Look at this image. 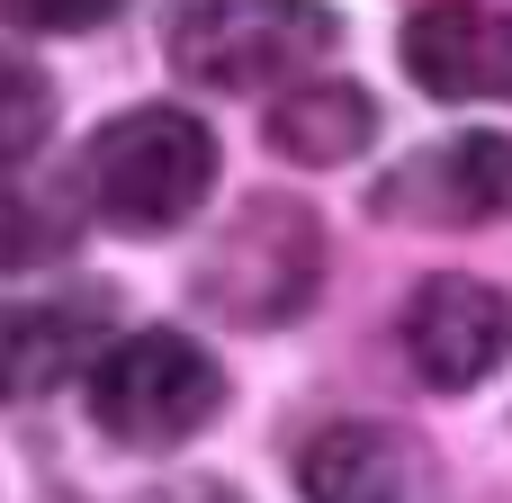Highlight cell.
I'll list each match as a JSON object with an SVG mask.
<instances>
[{
	"label": "cell",
	"mask_w": 512,
	"mask_h": 503,
	"mask_svg": "<svg viewBox=\"0 0 512 503\" xmlns=\"http://www.w3.org/2000/svg\"><path fill=\"white\" fill-rule=\"evenodd\" d=\"M270 153L279 162H306V171H333V162H351V153H369L378 144V99L369 90H351V81H306V90H288V99H270Z\"/></svg>",
	"instance_id": "obj_10"
},
{
	"label": "cell",
	"mask_w": 512,
	"mask_h": 503,
	"mask_svg": "<svg viewBox=\"0 0 512 503\" xmlns=\"http://www.w3.org/2000/svg\"><path fill=\"white\" fill-rule=\"evenodd\" d=\"M45 135H54V81L0 45V171H18Z\"/></svg>",
	"instance_id": "obj_11"
},
{
	"label": "cell",
	"mask_w": 512,
	"mask_h": 503,
	"mask_svg": "<svg viewBox=\"0 0 512 503\" xmlns=\"http://www.w3.org/2000/svg\"><path fill=\"white\" fill-rule=\"evenodd\" d=\"M405 333V360L432 396H477L495 369L512 360V297L495 279H468V270H441L405 297L396 315Z\"/></svg>",
	"instance_id": "obj_5"
},
{
	"label": "cell",
	"mask_w": 512,
	"mask_h": 503,
	"mask_svg": "<svg viewBox=\"0 0 512 503\" xmlns=\"http://www.w3.org/2000/svg\"><path fill=\"white\" fill-rule=\"evenodd\" d=\"M297 495L306 503H423L432 459L396 423H324L297 450Z\"/></svg>",
	"instance_id": "obj_8"
},
{
	"label": "cell",
	"mask_w": 512,
	"mask_h": 503,
	"mask_svg": "<svg viewBox=\"0 0 512 503\" xmlns=\"http://www.w3.org/2000/svg\"><path fill=\"white\" fill-rule=\"evenodd\" d=\"M135 503H243L225 477H162V486H144Z\"/></svg>",
	"instance_id": "obj_13"
},
{
	"label": "cell",
	"mask_w": 512,
	"mask_h": 503,
	"mask_svg": "<svg viewBox=\"0 0 512 503\" xmlns=\"http://www.w3.org/2000/svg\"><path fill=\"white\" fill-rule=\"evenodd\" d=\"M216 414H225V369L207 360V342H189L171 324H144V333L108 342L99 369H90V423L117 450H180Z\"/></svg>",
	"instance_id": "obj_2"
},
{
	"label": "cell",
	"mask_w": 512,
	"mask_h": 503,
	"mask_svg": "<svg viewBox=\"0 0 512 503\" xmlns=\"http://www.w3.org/2000/svg\"><path fill=\"white\" fill-rule=\"evenodd\" d=\"M81 360H90V315H81V306L0 297V405H36V396H54Z\"/></svg>",
	"instance_id": "obj_9"
},
{
	"label": "cell",
	"mask_w": 512,
	"mask_h": 503,
	"mask_svg": "<svg viewBox=\"0 0 512 503\" xmlns=\"http://www.w3.org/2000/svg\"><path fill=\"white\" fill-rule=\"evenodd\" d=\"M405 72L441 108H512V18L486 0H423L405 18Z\"/></svg>",
	"instance_id": "obj_6"
},
{
	"label": "cell",
	"mask_w": 512,
	"mask_h": 503,
	"mask_svg": "<svg viewBox=\"0 0 512 503\" xmlns=\"http://www.w3.org/2000/svg\"><path fill=\"white\" fill-rule=\"evenodd\" d=\"M342 36L324 0H180L162 27V54L198 90H270L279 72L315 63Z\"/></svg>",
	"instance_id": "obj_3"
},
{
	"label": "cell",
	"mask_w": 512,
	"mask_h": 503,
	"mask_svg": "<svg viewBox=\"0 0 512 503\" xmlns=\"http://www.w3.org/2000/svg\"><path fill=\"white\" fill-rule=\"evenodd\" d=\"M315 270H324L315 216H306L297 198H261V207H243V216L216 234L207 270H198V297H207L225 324L261 333V324H288V315L315 297Z\"/></svg>",
	"instance_id": "obj_4"
},
{
	"label": "cell",
	"mask_w": 512,
	"mask_h": 503,
	"mask_svg": "<svg viewBox=\"0 0 512 503\" xmlns=\"http://www.w3.org/2000/svg\"><path fill=\"white\" fill-rule=\"evenodd\" d=\"M126 0H0V18L18 27V36H90V27H108Z\"/></svg>",
	"instance_id": "obj_12"
},
{
	"label": "cell",
	"mask_w": 512,
	"mask_h": 503,
	"mask_svg": "<svg viewBox=\"0 0 512 503\" xmlns=\"http://www.w3.org/2000/svg\"><path fill=\"white\" fill-rule=\"evenodd\" d=\"M387 225H495L512 216V135H450L378 180Z\"/></svg>",
	"instance_id": "obj_7"
},
{
	"label": "cell",
	"mask_w": 512,
	"mask_h": 503,
	"mask_svg": "<svg viewBox=\"0 0 512 503\" xmlns=\"http://www.w3.org/2000/svg\"><path fill=\"white\" fill-rule=\"evenodd\" d=\"M207 189H216V135H207V117H189L171 99L108 117L81 153V198L117 234H171L207 207Z\"/></svg>",
	"instance_id": "obj_1"
}]
</instances>
